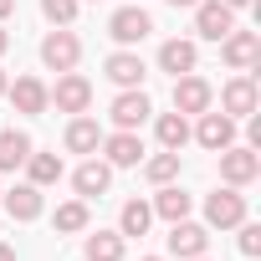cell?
Listing matches in <instances>:
<instances>
[{
	"label": "cell",
	"mask_w": 261,
	"mask_h": 261,
	"mask_svg": "<svg viewBox=\"0 0 261 261\" xmlns=\"http://www.w3.org/2000/svg\"><path fill=\"white\" fill-rule=\"evenodd\" d=\"M6 87H11V82H6V72H0V97H6Z\"/></svg>",
	"instance_id": "35"
},
{
	"label": "cell",
	"mask_w": 261,
	"mask_h": 261,
	"mask_svg": "<svg viewBox=\"0 0 261 261\" xmlns=\"http://www.w3.org/2000/svg\"><path fill=\"white\" fill-rule=\"evenodd\" d=\"M236 230H241V236H236V246H241V256H261V225H251V220H241Z\"/></svg>",
	"instance_id": "29"
},
{
	"label": "cell",
	"mask_w": 261,
	"mask_h": 261,
	"mask_svg": "<svg viewBox=\"0 0 261 261\" xmlns=\"http://www.w3.org/2000/svg\"><path fill=\"white\" fill-rule=\"evenodd\" d=\"M149 225H154V205H144V200H128V205H123L118 236H149Z\"/></svg>",
	"instance_id": "25"
},
{
	"label": "cell",
	"mask_w": 261,
	"mask_h": 261,
	"mask_svg": "<svg viewBox=\"0 0 261 261\" xmlns=\"http://www.w3.org/2000/svg\"><path fill=\"white\" fill-rule=\"evenodd\" d=\"M6 46H11V31H6V26H0V51H6Z\"/></svg>",
	"instance_id": "33"
},
{
	"label": "cell",
	"mask_w": 261,
	"mask_h": 261,
	"mask_svg": "<svg viewBox=\"0 0 261 261\" xmlns=\"http://www.w3.org/2000/svg\"><path fill=\"white\" fill-rule=\"evenodd\" d=\"M46 97L57 102V113H72V118H77V113L92 108V82H87L82 72H62L57 87H46Z\"/></svg>",
	"instance_id": "1"
},
{
	"label": "cell",
	"mask_w": 261,
	"mask_h": 261,
	"mask_svg": "<svg viewBox=\"0 0 261 261\" xmlns=\"http://www.w3.org/2000/svg\"><path fill=\"white\" fill-rule=\"evenodd\" d=\"M102 72H108L118 87H144V57H139V51H128V46L113 51V57L102 62Z\"/></svg>",
	"instance_id": "15"
},
{
	"label": "cell",
	"mask_w": 261,
	"mask_h": 261,
	"mask_svg": "<svg viewBox=\"0 0 261 261\" xmlns=\"http://www.w3.org/2000/svg\"><path fill=\"white\" fill-rule=\"evenodd\" d=\"M97 144H102V128H97V118L77 113V118L67 123V149H72V154H97Z\"/></svg>",
	"instance_id": "19"
},
{
	"label": "cell",
	"mask_w": 261,
	"mask_h": 261,
	"mask_svg": "<svg viewBox=\"0 0 261 261\" xmlns=\"http://www.w3.org/2000/svg\"><path fill=\"white\" fill-rule=\"evenodd\" d=\"M6 97L16 102V113H46L51 108V97H46V82L41 77H16V87H6Z\"/></svg>",
	"instance_id": "14"
},
{
	"label": "cell",
	"mask_w": 261,
	"mask_h": 261,
	"mask_svg": "<svg viewBox=\"0 0 261 261\" xmlns=\"http://www.w3.org/2000/svg\"><path fill=\"white\" fill-rule=\"evenodd\" d=\"M144 261H164V256H144Z\"/></svg>",
	"instance_id": "36"
},
{
	"label": "cell",
	"mask_w": 261,
	"mask_h": 261,
	"mask_svg": "<svg viewBox=\"0 0 261 261\" xmlns=\"http://www.w3.org/2000/svg\"><path fill=\"white\" fill-rule=\"evenodd\" d=\"M26 154H31V139L21 134V128H0V174L21 169V164H26Z\"/></svg>",
	"instance_id": "20"
},
{
	"label": "cell",
	"mask_w": 261,
	"mask_h": 261,
	"mask_svg": "<svg viewBox=\"0 0 261 261\" xmlns=\"http://www.w3.org/2000/svg\"><path fill=\"white\" fill-rule=\"evenodd\" d=\"M154 134H159V149H185L190 144V123H185V113H159L154 118Z\"/></svg>",
	"instance_id": "21"
},
{
	"label": "cell",
	"mask_w": 261,
	"mask_h": 261,
	"mask_svg": "<svg viewBox=\"0 0 261 261\" xmlns=\"http://www.w3.org/2000/svg\"><path fill=\"white\" fill-rule=\"evenodd\" d=\"M195 31L205 41H220L225 31H236V11L220 6V0H200V6H195Z\"/></svg>",
	"instance_id": "12"
},
{
	"label": "cell",
	"mask_w": 261,
	"mask_h": 261,
	"mask_svg": "<svg viewBox=\"0 0 261 261\" xmlns=\"http://www.w3.org/2000/svg\"><path fill=\"white\" fill-rule=\"evenodd\" d=\"M256 174H261V154H256V149H236V144L220 149V179H225V185L241 190V185H251Z\"/></svg>",
	"instance_id": "9"
},
{
	"label": "cell",
	"mask_w": 261,
	"mask_h": 261,
	"mask_svg": "<svg viewBox=\"0 0 261 261\" xmlns=\"http://www.w3.org/2000/svg\"><path fill=\"white\" fill-rule=\"evenodd\" d=\"M144 174H149V185H174V179H179V154H174V149L154 154V159L144 164Z\"/></svg>",
	"instance_id": "27"
},
{
	"label": "cell",
	"mask_w": 261,
	"mask_h": 261,
	"mask_svg": "<svg viewBox=\"0 0 261 261\" xmlns=\"http://www.w3.org/2000/svg\"><path fill=\"white\" fill-rule=\"evenodd\" d=\"M77 57H82V41H77V31H67V26L46 31V41H41V62H46L51 72H72V67H77Z\"/></svg>",
	"instance_id": "4"
},
{
	"label": "cell",
	"mask_w": 261,
	"mask_h": 261,
	"mask_svg": "<svg viewBox=\"0 0 261 261\" xmlns=\"http://www.w3.org/2000/svg\"><path fill=\"white\" fill-rule=\"evenodd\" d=\"M11 11H16V0H0V21H6V16H11Z\"/></svg>",
	"instance_id": "31"
},
{
	"label": "cell",
	"mask_w": 261,
	"mask_h": 261,
	"mask_svg": "<svg viewBox=\"0 0 261 261\" xmlns=\"http://www.w3.org/2000/svg\"><path fill=\"white\" fill-rule=\"evenodd\" d=\"M205 220H210L215 230H230V225H241V220H246V195H241L236 185H225V190L205 195Z\"/></svg>",
	"instance_id": "2"
},
{
	"label": "cell",
	"mask_w": 261,
	"mask_h": 261,
	"mask_svg": "<svg viewBox=\"0 0 261 261\" xmlns=\"http://www.w3.org/2000/svg\"><path fill=\"white\" fill-rule=\"evenodd\" d=\"M195 62H200V51H195V41H164L159 46V72H169V77H185V72H195Z\"/></svg>",
	"instance_id": "16"
},
{
	"label": "cell",
	"mask_w": 261,
	"mask_h": 261,
	"mask_svg": "<svg viewBox=\"0 0 261 261\" xmlns=\"http://www.w3.org/2000/svg\"><path fill=\"white\" fill-rule=\"evenodd\" d=\"M87 261H123V251H128V236H118V230H97V236H87Z\"/></svg>",
	"instance_id": "23"
},
{
	"label": "cell",
	"mask_w": 261,
	"mask_h": 261,
	"mask_svg": "<svg viewBox=\"0 0 261 261\" xmlns=\"http://www.w3.org/2000/svg\"><path fill=\"white\" fill-rule=\"evenodd\" d=\"M256 102H261V92H256V82L241 72V77H230L225 87H220V108L230 113V118H251L256 113Z\"/></svg>",
	"instance_id": "13"
},
{
	"label": "cell",
	"mask_w": 261,
	"mask_h": 261,
	"mask_svg": "<svg viewBox=\"0 0 261 261\" xmlns=\"http://www.w3.org/2000/svg\"><path fill=\"white\" fill-rule=\"evenodd\" d=\"M195 139H200V149H210V154L230 149V144H236V118L205 108V113H200V128H195Z\"/></svg>",
	"instance_id": "7"
},
{
	"label": "cell",
	"mask_w": 261,
	"mask_h": 261,
	"mask_svg": "<svg viewBox=\"0 0 261 261\" xmlns=\"http://www.w3.org/2000/svg\"><path fill=\"white\" fill-rule=\"evenodd\" d=\"M51 225H57L62 236H77V230H87V200H67V205H57Z\"/></svg>",
	"instance_id": "26"
},
{
	"label": "cell",
	"mask_w": 261,
	"mask_h": 261,
	"mask_svg": "<svg viewBox=\"0 0 261 261\" xmlns=\"http://www.w3.org/2000/svg\"><path fill=\"white\" fill-rule=\"evenodd\" d=\"M169 6H200V0H169Z\"/></svg>",
	"instance_id": "34"
},
{
	"label": "cell",
	"mask_w": 261,
	"mask_h": 261,
	"mask_svg": "<svg viewBox=\"0 0 261 261\" xmlns=\"http://www.w3.org/2000/svg\"><path fill=\"white\" fill-rule=\"evenodd\" d=\"M210 102H215V87H210L205 77H195V72L174 77V113H185V118L195 113V118H200V113H205Z\"/></svg>",
	"instance_id": "6"
},
{
	"label": "cell",
	"mask_w": 261,
	"mask_h": 261,
	"mask_svg": "<svg viewBox=\"0 0 261 261\" xmlns=\"http://www.w3.org/2000/svg\"><path fill=\"white\" fill-rule=\"evenodd\" d=\"M108 179H113V164H102V159H87V164H77V174H72V185H77L82 200H97V195L108 190Z\"/></svg>",
	"instance_id": "18"
},
{
	"label": "cell",
	"mask_w": 261,
	"mask_h": 261,
	"mask_svg": "<svg viewBox=\"0 0 261 261\" xmlns=\"http://www.w3.org/2000/svg\"><path fill=\"white\" fill-rule=\"evenodd\" d=\"M205 246H210V230H205V225H195L190 215L169 225V256L190 261V256H205Z\"/></svg>",
	"instance_id": "11"
},
{
	"label": "cell",
	"mask_w": 261,
	"mask_h": 261,
	"mask_svg": "<svg viewBox=\"0 0 261 261\" xmlns=\"http://www.w3.org/2000/svg\"><path fill=\"white\" fill-rule=\"evenodd\" d=\"M41 16L51 26H72L77 21V0H41Z\"/></svg>",
	"instance_id": "28"
},
{
	"label": "cell",
	"mask_w": 261,
	"mask_h": 261,
	"mask_svg": "<svg viewBox=\"0 0 261 261\" xmlns=\"http://www.w3.org/2000/svg\"><path fill=\"white\" fill-rule=\"evenodd\" d=\"M102 154H108V164L113 169H134L139 159H144V139L134 134V128H118V134H102V144H97Z\"/></svg>",
	"instance_id": "8"
},
{
	"label": "cell",
	"mask_w": 261,
	"mask_h": 261,
	"mask_svg": "<svg viewBox=\"0 0 261 261\" xmlns=\"http://www.w3.org/2000/svg\"><path fill=\"white\" fill-rule=\"evenodd\" d=\"M154 215H164L169 225L185 220V215H190V195H185L179 185H159V195H154Z\"/></svg>",
	"instance_id": "24"
},
{
	"label": "cell",
	"mask_w": 261,
	"mask_h": 261,
	"mask_svg": "<svg viewBox=\"0 0 261 261\" xmlns=\"http://www.w3.org/2000/svg\"><path fill=\"white\" fill-rule=\"evenodd\" d=\"M0 200H6V215H11V220H36V215H41V190H36V185L0 190Z\"/></svg>",
	"instance_id": "17"
},
{
	"label": "cell",
	"mask_w": 261,
	"mask_h": 261,
	"mask_svg": "<svg viewBox=\"0 0 261 261\" xmlns=\"http://www.w3.org/2000/svg\"><path fill=\"white\" fill-rule=\"evenodd\" d=\"M190 261H205V256H190Z\"/></svg>",
	"instance_id": "37"
},
{
	"label": "cell",
	"mask_w": 261,
	"mask_h": 261,
	"mask_svg": "<svg viewBox=\"0 0 261 261\" xmlns=\"http://www.w3.org/2000/svg\"><path fill=\"white\" fill-rule=\"evenodd\" d=\"M62 179V159L57 154H26V185H36V190H46V185H57Z\"/></svg>",
	"instance_id": "22"
},
{
	"label": "cell",
	"mask_w": 261,
	"mask_h": 261,
	"mask_svg": "<svg viewBox=\"0 0 261 261\" xmlns=\"http://www.w3.org/2000/svg\"><path fill=\"white\" fill-rule=\"evenodd\" d=\"M220 6H230V11H241V6H256V0H220Z\"/></svg>",
	"instance_id": "32"
},
{
	"label": "cell",
	"mask_w": 261,
	"mask_h": 261,
	"mask_svg": "<svg viewBox=\"0 0 261 261\" xmlns=\"http://www.w3.org/2000/svg\"><path fill=\"white\" fill-rule=\"evenodd\" d=\"M220 57H225L236 72H251L256 57H261V36H256V31H225V36H220Z\"/></svg>",
	"instance_id": "10"
},
{
	"label": "cell",
	"mask_w": 261,
	"mask_h": 261,
	"mask_svg": "<svg viewBox=\"0 0 261 261\" xmlns=\"http://www.w3.org/2000/svg\"><path fill=\"white\" fill-rule=\"evenodd\" d=\"M0 261H16V246H6V241H0Z\"/></svg>",
	"instance_id": "30"
},
{
	"label": "cell",
	"mask_w": 261,
	"mask_h": 261,
	"mask_svg": "<svg viewBox=\"0 0 261 261\" xmlns=\"http://www.w3.org/2000/svg\"><path fill=\"white\" fill-rule=\"evenodd\" d=\"M149 31H154V21H149V11H144V6H123V11H113V16H108V36H113L118 46H139Z\"/></svg>",
	"instance_id": "3"
},
{
	"label": "cell",
	"mask_w": 261,
	"mask_h": 261,
	"mask_svg": "<svg viewBox=\"0 0 261 261\" xmlns=\"http://www.w3.org/2000/svg\"><path fill=\"white\" fill-rule=\"evenodd\" d=\"M154 113V102H149V92L144 87H123L118 97H113V108H108V118H113V128H134L139 134V123Z\"/></svg>",
	"instance_id": "5"
}]
</instances>
